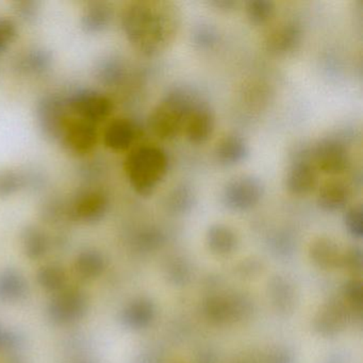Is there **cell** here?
I'll return each instance as SVG.
<instances>
[{"label": "cell", "mask_w": 363, "mask_h": 363, "mask_svg": "<svg viewBox=\"0 0 363 363\" xmlns=\"http://www.w3.org/2000/svg\"><path fill=\"white\" fill-rule=\"evenodd\" d=\"M122 22L128 41L147 56L164 50L175 39L179 26L177 11L164 1L130 4L124 10Z\"/></svg>", "instance_id": "1"}, {"label": "cell", "mask_w": 363, "mask_h": 363, "mask_svg": "<svg viewBox=\"0 0 363 363\" xmlns=\"http://www.w3.org/2000/svg\"><path fill=\"white\" fill-rule=\"evenodd\" d=\"M201 104L203 101L188 89H174L152 110L150 116V129L163 141L173 140L184 130L186 118Z\"/></svg>", "instance_id": "2"}, {"label": "cell", "mask_w": 363, "mask_h": 363, "mask_svg": "<svg viewBox=\"0 0 363 363\" xmlns=\"http://www.w3.org/2000/svg\"><path fill=\"white\" fill-rule=\"evenodd\" d=\"M169 159L164 150L155 145L135 148L125 162L127 177L140 195L152 194L167 173Z\"/></svg>", "instance_id": "3"}, {"label": "cell", "mask_w": 363, "mask_h": 363, "mask_svg": "<svg viewBox=\"0 0 363 363\" xmlns=\"http://www.w3.org/2000/svg\"><path fill=\"white\" fill-rule=\"evenodd\" d=\"M264 194L260 179L252 175H241L229 180L220 193V201L233 211H246L258 205Z\"/></svg>", "instance_id": "4"}, {"label": "cell", "mask_w": 363, "mask_h": 363, "mask_svg": "<svg viewBox=\"0 0 363 363\" xmlns=\"http://www.w3.org/2000/svg\"><path fill=\"white\" fill-rule=\"evenodd\" d=\"M312 161L318 172L337 176L345 173L350 164V152L343 140L326 137L311 150Z\"/></svg>", "instance_id": "5"}, {"label": "cell", "mask_w": 363, "mask_h": 363, "mask_svg": "<svg viewBox=\"0 0 363 363\" xmlns=\"http://www.w3.org/2000/svg\"><path fill=\"white\" fill-rule=\"evenodd\" d=\"M318 184V171L312 161L311 150L301 148L293 155L286 174V188L291 194L303 196Z\"/></svg>", "instance_id": "6"}, {"label": "cell", "mask_w": 363, "mask_h": 363, "mask_svg": "<svg viewBox=\"0 0 363 363\" xmlns=\"http://www.w3.org/2000/svg\"><path fill=\"white\" fill-rule=\"evenodd\" d=\"M67 104L69 110L91 124L105 120L113 109L111 101L108 97L94 91H80L73 95Z\"/></svg>", "instance_id": "7"}, {"label": "cell", "mask_w": 363, "mask_h": 363, "mask_svg": "<svg viewBox=\"0 0 363 363\" xmlns=\"http://www.w3.org/2000/svg\"><path fill=\"white\" fill-rule=\"evenodd\" d=\"M88 309L86 296L78 291H67L55 297L48 306L50 320L57 324H69L84 318Z\"/></svg>", "instance_id": "8"}, {"label": "cell", "mask_w": 363, "mask_h": 363, "mask_svg": "<svg viewBox=\"0 0 363 363\" xmlns=\"http://www.w3.org/2000/svg\"><path fill=\"white\" fill-rule=\"evenodd\" d=\"M61 137H63V141L69 150L75 154L84 155L94 148L97 133L94 124L82 118H75L67 122Z\"/></svg>", "instance_id": "9"}, {"label": "cell", "mask_w": 363, "mask_h": 363, "mask_svg": "<svg viewBox=\"0 0 363 363\" xmlns=\"http://www.w3.org/2000/svg\"><path fill=\"white\" fill-rule=\"evenodd\" d=\"M301 29L293 22H284L269 31L265 39L267 50L274 55H286L296 50L301 41Z\"/></svg>", "instance_id": "10"}, {"label": "cell", "mask_w": 363, "mask_h": 363, "mask_svg": "<svg viewBox=\"0 0 363 363\" xmlns=\"http://www.w3.org/2000/svg\"><path fill=\"white\" fill-rule=\"evenodd\" d=\"M214 116L210 108L201 104L186 118L184 131L189 141L193 144L207 142L214 131Z\"/></svg>", "instance_id": "11"}, {"label": "cell", "mask_w": 363, "mask_h": 363, "mask_svg": "<svg viewBox=\"0 0 363 363\" xmlns=\"http://www.w3.org/2000/svg\"><path fill=\"white\" fill-rule=\"evenodd\" d=\"M67 111V104L56 99H45L39 110L40 121L44 130L54 137H61L69 121Z\"/></svg>", "instance_id": "12"}, {"label": "cell", "mask_w": 363, "mask_h": 363, "mask_svg": "<svg viewBox=\"0 0 363 363\" xmlns=\"http://www.w3.org/2000/svg\"><path fill=\"white\" fill-rule=\"evenodd\" d=\"M250 150L243 138L238 135H225L216 144L214 156L222 167H233L245 160Z\"/></svg>", "instance_id": "13"}, {"label": "cell", "mask_w": 363, "mask_h": 363, "mask_svg": "<svg viewBox=\"0 0 363 363\" xmlns=\"http://www.w3.org/2000/svg\"><path fill=\"white\" fill-rule=\"evenodd\" d=\"M352 190L345 182L333 179L325 182L318 191V203L326 211H337L347 205Z\"/></svg>", "instance_id": "14"}, {"label": "cell", "mask_w": 363, "mask_h": 363, "mask_svg": "<svg viewBox=\"0 0 363 363\" xmlns=\"http://www.w3.org/2000/svg\"><path fill=\"white\" fill-rule=\"evenodd\" d=\"M137 137L135 125L130 121L118 118L110 123L106 129L105 143L116 152L129 150Z\"/></svg>", "instance_id": "15"}, {"label": "cell", "mask_w": 363, "mask_h": 363, "mask_svg": "<svg viewBox=\"0 0 363 363\" xmlns=\"http://www.w3.org/2000/svg\"><path fill=\"white\" fill-rule=\"evenodd\" d=\"M107 207L108 199L104 193L89 192L78 199L75 213L82 220L93 222L105 214Z\"/></svg>", "instance_id": "16"}, {"label": "cell", "mask_w": 363, "mask_h": 363, "mask_svg": "<svg viewBox=\"0 0 363 363\" xmlns=\"http://www.w3.org/2000/svg\"><path fill=\"white\" fill-rule=\"evenodd\" d=\"M27 290L26 279L16 269H6L0 273V301H20L26 295Z\"/></svg>", "instance_id": "17"}, {"label": "cell", "mask_w": 363, "mask_h": 363, "mask_svg": "<svg viewBox=\"0 0 363 363\" xmlns=\"http://www.w3.org/2000/svg\"><path fill=\"white\" fill-rule=\"evenodd\" d=\"M110 20V8L104 3H92L84 10V26L89 31H99L107 26Z\"/></svg>", "instance_id": "18"}, {"label": "cell", "mask_w": 363, "mask_h": 363, "mask_svg": "<svg viewBox=\"0 0 363 363\" xmlns=\"http://www.w3.org/2000/svg\"><path fill=\"white\" fill-rule=\"evenodd\" d=\"M76 269L84 277H97L104 269L103 256L95 250H86L78 256Z\"/></svg>", "instance_id": "19"}, {"label": "cell", "mask_w": 363, "mask_h": 363, "mask_svg": "<svg viewBox=\"0 0 363 363\" xmlns=\"http://www.w3.org/2000/svg\"><path fill=\"white\" fill-rule=\"evenodd\" d=\"M245 12L252 24H265L275 14V4L269 0H250L246 3Z\"/></svg>", "instance_id": "20"}, {"label": "cell", "mask_w": 363, "mask_h": 363, "mask_svg": "<svg viewBox=\"0 0 363 363\" xmlns=\"http://www.w3.org/2000/svg\"><path fill=\"white\" fill-rule=\"evenodd\" d=\"M38 281L42 288L48 291H60L67 284V274L61 267H42L38 273Z\"/></svg>", "instance_id": "21"}, {"label": "cell", "mask_w": 363, "mask_h": 363, "mask_svg": "<svg viewBox=\"0 0 363 363\" xmlns=\"http://www.w3.org/2000/svg\"><path fill=\"white\" fill-rule=\"evenodd\" d=\"M167 201L169 209L184 212L192 207L195 201L194 192L186 184H180L169 192Z\"/></svg>", "instance_id": "22"}, {"label": "cell", "mask_w": 363, "mask_h": 363, "mask_svg": "<svg viewBox=\"0 0 363 363\" xmlns=\"http://www.w3.org/2000/svg\"><path fill=\"white\" fill-rule=\"evenodd\" d=\"M23 246L25 252L30 259H38L43 256L48 250V241L41 231L35 228H28L23 237Z\"/></svg>", "instance_id": "23"}, {"label": "cell", "mask_w": 363, "mask_h": 363, "mask_svg": "<svg viewBox=\"0 0 363 363\" xmlns=\"http://www.w3.org/2000/svg\"><path fill=\"white\" fill-rule=\"evenodd\" d=\"M21 178L11 171L0 172V196H7L18 190Z\"/></svg>", "instance_id": "24"}, {"label": "cell", "mask_w": 363, "mask_h": 363, "mask_svg": "<svg viewBox=\"0 0 363 363\" xmlns=\"http://www.w3.org/2000/svg\"><path fill=\"white\" fill-rule=\"evenodd\" d=\"M233 235L228 228L224 226H216L210 231V242L220 248L233 245Z\"/></svg>", "instance_id": "25"}, {"label": "cell", "mask_w": 363, "mask_h": 363, "mask_svg": "<svg viewBox=\"0 0 363 363\" xmlns=\"http://www.w3.org/2000/svg\"><path fill=\"white\" fill-rule=\"evenodd\" d=\"M346 225L350 233L357 237L362 233V209L360 206L350 208L345 216Z\"/></svg>", "instance_id": "26"}, {"label": "cell", "mask_w": 363, "mask_h": 363, "mask_svg": "<svg viewBox=\"0 0 363 363\" xmlns=\"http://www.w3.org/2000/svg\"><path fill=\"white\" fill-rule=\"evenodd\" d=\"M216 39H218V35H216V31L206 26L199 27L194 35L195 44L201 50L211 48L216 44Z\"/></svg>", "instance_id": "27"}, {"label": "cell", "mask_w": 363, "mask_h": 363, "mask_svg": "<svg viewBox=\"0 0 363 363\" xmlns=\"http://www.w3.org/2000/svg\"><path fill=\"white\" fill-rule=\"evenodd\" d=\"M16 24L8 18H0V52L6 50L16 37Z\"/></svg>", "instance_id": "28"}, {"label": "cell", "mask_w": 363, "mask_h": 363, "mask_svg": "<svg viewBox=\"0 0 363 363\" xmlns=\"http://www.w3.org/2000/svg\"><path fill=\"white\" fill-rule=\"evenodd\" d=\"M14 343V337L6 330V329L0 327V348L9 347Z\"/></svg>", "instance_id": "29"}, {"label": "cell", "mask_w": 363, "mask_h": 363, "mask_svg": "<svg viewBox=\"0 0 363 363\" xmlns=\"http://www.w3.org/2000/svg\"><path fill=\"white\" fill-rule=\"evenodd\" d=\"M212 5L216 6L218 9L227 11V10H233V8L237 6V3H235V1H230V0H227V1L226 0H223V1H213Z\"/></svg>", "instance_id": "30"}]
</instances>
